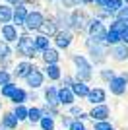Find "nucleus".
I'll use <instances>...</instances> for the list:
<instances>
[{
    "mask_svg": "<svg viewBox=\"0 0 128 130\" xmlns=\"http://www.w3.org/2000/svg\"><path fill=\"white\" fill-rule=\"evenodd\" d=\"M39 33H41V35H45V37H49V39L54 37V35L58 33V25H56V22H54V18H53V16L45 20V23L41 25Z\"/></svg>",
    "mask_w": 128,
    "mask_h": 130,
    "instance_id": "18",
    "label": "nucleus"
},
{
    "mask_svg": "<svg viewBox=\"0 0 128 130\" xmlns=\"http://www.w3.org/2000/svg\"><path fill=\"white\" fill-rule=\"evenodd\" d=\"M95 0H82V6H93Z\"/></svg>",
    "mask_w": 128,
    "mask_h": 130,
    "instance_id": "41",
    "label": "nucleus"
},
{
    "mask_svg": "<svg viewBox=\"0 0 128 130\" xmlns=\"http://www.w3.org/2000/svg\"><path fill=\"white\" fill-rule=\"evenodd\" d=\"M41 58H43L45 64H58L60 62V51L51 47V49H47L45 53H41Z\"/></svg>",
    "mask_w": 128,
    "mask_h": 130,
    "instance_id": "19",
    "label": "nucleus"
},
{
    "mask_svg": "<svg viewBox=\"0 0 128 130\" xmlns=\"http://www.w3.org/2000/svg\"><path fill=\"white\" fill-rule=\"evenodd\" d=\"M47 2H60V0H47Z\"/></svg>",
    "mask_w": 128,
    "mask_h": 130,
    "instance_id": "43",
    "label": "nucleus"
},
{
    "mask_svg": "<svg viewBox=\"0 0 128 130\" xmlns=\"http://www.w3.org/2000/svg\"><path fill=\"white\" fill-rule=\"evenodd\" d=\"M18 124H20V120L14 117V113H4L2 115L0 126H2L4 130H14V128H18Z\"/></svg>",
    "mask_w": 128,
    "mask_h": 130,
    "instance_id": "22",
    "label": "nucleus"
},
{
    "mask_svg": "<svg viewBox=\"0 0 128 130\" xmlns=\"http://www.w3.org/2000/svg\"><path fill=\"white\" fill-rule=\"evenodd\" d=\"M27 115H29V109L25 107V105H16L14 107V117H16L18 120H27Z\"/></svg>",
    "mask_w": 128,
    "mask_h": 130,
    "instance_id": "31",
    "label": "nucleus"
},
{
    "mask_svg": "<svg viewBox=\"0 0 128 130\" xmlns=\"http://www.w3.org/2000/svg\"><path fill=\"white\" fill-rule=\"evenodd\" d=\"M43 70H45L43 74H45L49 80H53V82H58L60 78H62V70H60L58 64H45Z\"/></svg>",
    "mask_w": 128,
    "mask_h": 130,
    "instance_id": "20",
    "label": "nucleus"
},
{
    "mask_svg": "<svg viewBox=\"0 0 128 130\" xmlns=\"http://www.w3.org/2000/svg\"><path fill=\"white\" fill-rule=\"evenodd\" d=\"M12 54H14L12 45H8L6 41L0 39V62H8V60L12 58Z\"/></svg>",
    "mask_w": 128,
    "mask_h": 130,
    "instance_id": "27",
    "label": "nucleus"
},
{
    "mask_svg": "<svg viewBox=\"0 0 128 130\" xmlns=\"http://www.w3.org/2000/svg\"><path fill=\"white\" fill-rule=\"evenodd\" d=\"M45 20H47V16H45L41 10H29L25 25H23L25 33H39V29H41V25L45 23Z\"/></svg>",
    "mask_w": 128,
    "mask_h": 130,
    "instance_id": "6",
    "label": "nucleus"
},
{
    "mask_svg": "<svg viewBox=\"0 0 128 130\" xmlns=\"http://www.w3.org/2000/svg\"><path fill=\"white\" fill-rule=\"evenodd\" d=\"M0 130H4V128H2V126H0Z\"/></svg>",
    "mask_w": 128,
    "mask_h": 130,
    "instance_id": "45",
    "label": "nucleus"
},
{
    "mask_svg": "<svg viewBox=\"0 0 128 130\" xmlns=\"http://www.w3.org/2000/svg\"><path fill=\"white\" fill-rule=\"evenodd\" d=\"M16 89H18V86L14 84V82H10V84H6V86H2V87H0V95H2V97L12 99V95L16 93Z\"/></svg>",
    "mask_w": 128,
    "mask_h": 130,
    "instance_id": "32",
    "label": "nucleus"
},
{
    "mask_svg": "<svg viewBox=\"0 0 128 130\" xmlns=\"http://www.w3.org/2000/svg\"><path fill=\"white\" fill-rule=\"evenodd\" d=\"M68 130H87L85 128V124H84V120H72V122H70V126H68Z\"/></svg>",
    "mask_w": 128,
    "mask_h": 130,
    "instance_id": "37",
    "label": "nucleus"
},
{
    "mask_svg": "<svg viewBox=\"0 0 128 130\" xmlns=\"http://www.w3.org/2000/svg\"><path fill=\"white\" fill-rule=\"evenodd\" d=\"M113 20H118V22L128 23V6H122V8H120V12H118V14L113 18Z\"/></svg>",
    "mask_w": 128,
    "mask_h": 130,
    "instance_id": "35",
    "label": "nucleus"
},
{
    "mask_svg": "<svg viewBox=\"0 0 128 130\" xmlns=\"http://www.w3.org/2000/svg\"><path fill=\"white\" fill-rule=\"evenodd\" d=\"M76 103V95L72 93L70 87H60L58 89V105H64V107H72Z\"/></svg>",
    "mask_w": 128,
    "mask_h": 130,
    "instance_id": "16",
    "label": "nucleus"
},
{
    "mask_svg": "<svg viewBox=\"0 0 128 130\" xmlns=\"http://www.w3.org/2000/svg\"><path fill=\"white\" fill-rule=\"evenodd\" d=\"M60 4H62L64 10L72 12V10H76V8H80V6H82V0H60Z\"/></svg>",
    "mask_w": 128,
    "mask_h": 130,
    "instance_id": "33",
    "label": "nucleus"
},
{
    "mask_svg": "<svg viewBox=\"0 0 128 130\" xmlns=\"http://www.w3.org/2000/svg\"><path fill=\"white\" fill-rule=\"evenodd\" d=\"M122 2H124V6H128V0H122Z\"/></svg>",
    "mask_w": 128,
    "mask_h": 130,
    "instance_id": "44",
    "label": "nucleus"
},
{
    "mask_svg": "<svg viewBox=\"0 0 128 130\" xmlns=\"http://www.w3.org/2000/svg\"><path fill=\"white\" fill-rule=\"evenodd\" d=\"M33 45H35L37 53H45L47 49H51V39L45 37V35H41V33H37V35L33 37Z\"/></svg>",
    "mask_w": 128,
    "mask_h": 130,
    "instance_id": "23",
    "label": "nucleus"
},
{
    "mask_svg": "<svg viewBox=\"0 0 128 130\" xmlns=\"http://www.w3.org/2000/svg\"><path fill=\"white\" fill-rule=\"evenodd\" d=\"M120 43L128 45V29H126V31H122V33H120Z\"/></svg>",
    "mask_w": 128,
    "mask_h": 130,
    "instance_id": "40",
    "label": "nucleus"
},
{
    "mask_svg": "<svg viewBox=\"0 0 128 130\" xmlns=\"http://www.w3.org/2000/svg\"><path fill=\"white\" fill-rule=\"evenodd\" d=\"M72 62H74V66H76V80L87 84V82L93 78V64L89 62V58H87L85 54L76 53L74 56H72Z\"/></svg>",
    "mask_w": 128,
    "mask_h": 130,
    "instance_id": "1",
    "label": "nucleus"
},
{
    "mask_svg": "<svg viewBox=\"0 0 128 130\" xmlns=\"http://www.w3.org/2000/svg\"><path fill=\"white\" fill-rule=\"evenodd\" d=\"M85 49H87L91 64H103V62L109 58V47H107L105 43H99V41H93V39L87 37Z\"/></svg>",
    "mask_w": 128,
    "mask_h": 130,
    "instance_id": "3",
    "label": "nucleus"
},
{
    "mask_svg": "<svg viewBox=\"0 0 128 130\" xmlns=\"http://www.w3.org/2000/svg\"><path fill=\"white\" fill-rule=\"evenodd\" d=\"M45 99H47L49 107H56V105H58V89L54 86L45 87Z\"/></svg>",
    "mask_w": 128,
    "mask_h": 130,
    "instance_id": "25",
    "label": "nucleus"
},
{
    "mask_svg": "<svg viewBox=\"0 0 128 130\" xmlns=\"http://www.w3.org/2000/svg\"><path fill=\"white\" fill-rule=\"evenodd\" d=\"M29 2H35V0H25V4H29Z\"/></svg>",
    "mask_w": 128,
    "mask_h": 130,
    "instance_id": "42",
    "label": "nucleus"
},
{
    "mask_svg": "<svg viewBox=\"0 0 128 130\" xmlns=\"http://www.w3.org/2000/svg\"><path fill=\"white\" fill-rule=\"evenodd\" d=\"M12 82V74L8 70H4V68H2V70H0V87L2 86H6V84H10Z\"/></svg>",
    "mask_w": 128,
    "mask_h": 130,
    "instance_id": "36",
    "label": "nucleus"
},
{
    "mask_svg": "<svg viewBox=\"0 0 128 130\" xmlns=\"http://www.w3.org/2000/svg\"><path fill=\"white\" fill-rule=\"evenodd\" d=\"M53 43H54V49L68 51L72 47V43H74V33L72 31H58L53 37Z\"/></svg>",
    "mask_w": 128,
    "mask_h": 130,
    "instance_id": "7",
    "label": "nucleus"
},
{
    "mask_svg": "<svg viewBox=\"0 0 128 130\" xmlns=\"http://www.w3.org/2000/svg\"><path fill=\"white\" fill-rule=\"evenodd\" d=\"M87 101H89L93 107H95V105H103L107 101V91L103 87H93V89H89V93H87Z\"/></svg>",
    "mask_w": 128,
    "mask_h": 130,
    "instance_id": "15",
    "label": "nucleus"
},
{
    "mask_svg": "<svg viewBox=\"0 0 128 130\" xmlns=\"http://www.w3.org/2000/svg\"><path fill=\"white\" fill-rule=\"evenodd\" d=\"M70 89H72V93H74L76 97H87V93H89L91 87L85 84V82H78L74 80V84L70 86Z\"/></svg>",
    "mask_w": 128,
    "mask_h": 130,
    "instance_id": "21",
    "label": "nucleus"
},
{
    "mask_svg": "<svg viewBox=\"0 0 128 130\" xmlns=\"http://www.w3.org/2000/svg\"><path fill=\"white\" fill-rule=\"evenodd\" d=\"M35 70V64H33L31 60H20V62H16V66H14V72H12V76L16 78H23L25 80L31 72Z\"/></svg>",
    "mask_w": 128,
    "mask_h": 130,
    "instance_id": "10",
    "label": "nucleus"
},
{
    "mask_svg": "<svg viewBox=\"0 0 128 130\" xmlns=\"http://www.w3.org/2000/svg\"><path fill=\"white\" fill-rule=\"evenodd\" d=\"M109 54H111V58L115 62H126L128 60V45H124V43L115 45V47L109 49Z\"/></svg>",
    "mask_w": 128,
    "mask_h": 130,
    "instance_id": "13",
    "label": "nucleus"
},
{
    "mask_svg": "<svg viewBox=\"0 0 128 130\" xmlns=\"http://www.w3.org/2000/svg\"><path fill=\"white\" fill-rule=\"evenodd\" d=\"M93 130H113V126H111L109 120H103V122H95V124H93Z\"/></svg>",
    "mask_w": 128,
    "mask_h": 130,
    "instance_id": "38",
    "label": "nucleus"
},
{
    "mask_svg": "<svg viewBox=\"0 0 128 130\" xmlns=\"http://www.w3.org/2000/svg\"><path fill=\"white\" fill-rule=\"evenodd\" d=\"M99 78H101L103 82H109L113 80V78H117V74H115V70L113 68H103V70H99Z\"/></svg>",
    "mask_w": 128,
    "mask_h": 130,
    "instance_id": "34",
    "label": "nucleus"
},
{
    "mask_svg": "<svg viewBox=\"0 0 128 130\" xmlns=\"http://www.w3.org/2000/svg\"><path fill=\"white\" fill-rule=\"evenodd\" d=\"M54 22L58 25V31H70V12L64 10L62 6H60L58 10L54 12Z\"/></svg>",
    "mask_w": 128,
    "mask_h": 130,
    "instance_id": "11",
    "label": "nucleus"
},
{
    "mask_svg": "<svg viewBox=\"0 0 128 130\" xmlns=\"http://www.w3.org/2000/svg\"><path fill=\"white\" fill-rule=\"evenodd\" d=\"M85 33H87V37L93 39V41H99V43H105V37H107V25L103 23V20H99V18H91L89 23H87V29H85Z\"/></svg>",
    "mask_w": 128,
    "mask_h": 130,
    "instance_id": "5",
    "label": "nucleus"
},
{
    "mask_svg": "<svg viewBox=\"0 0 128 130\" xmlns=\"http://www.w3.org/2000/svg\"><path fill=\"white\" fill-rule=\"evenodd\" d=\"M122 6H124L122 0H109V2H107V6L103 8V10L109 14V18H115L118 12H120V8H122Z\"/></svg>",
    "mask_w": 128,
    "mask_h": 130,
    "instance_id": "26",
    "label": "nucleus"
},
{
    "mask_svg": "<svg viewBox=\"0 0 128 130\" xmlns=\"http://www.w3.org/2000/svg\"><path fill=\"white\" fill-rule=\"evenodd\" d=\"M2 2L12 6V8H16V6H20V4H25V0H2Z\"/></svg>",
    "mask_w": 128,
    "mask_h": 130,
    "instance_id": "39",
    "label": "nucleus"
},
{
    "mask_svg": "<svg viewBox=\"0 0 128 130\" xmlns=\"http://www.w3.org/2000/svg\"><path fill=\"white\" fill-rule=\"evenodd\" d=\"M43 109H39V107H31L29 109V115H27V120H29V122H33V124H35V122H39V120L43 119Z\"/></svg>",
    "mask_w": 128,
    "mask_h": 130,
    "instance_id": "30",
    "label": "nucleus"
},
{
    "mask_svg": "<svg viewBox=\"0 0 128 130\" xmlns=\"http://www.w3.org/2000/svg\"><path fill=\"white\" fill-rule=\"evenodd\" d=\"M0 39L6 41L8 45L16 43L18 39H20V29L14 23H4V25H0Z\"/></svg>",
    "mask_w": 128,
    "mask_h": 130,
    "instance_id": "8",
    "label": "nucleus"
},
{
    "mask_svg": "<svg viewBox=\"0 0 128 130\" xmlns=\"http://www.w3.org/2000/svg\"><path fill=\"white\" fill-rule=\"evenodd\" d=\"M12 16H14V8L4 4V2H0V25L12 23Z\"/></svg>",
    "mask_w": 128,
    "mask_h": 130,
    "instance_id": "24",
    "label": "nucleus"
},
{
    "mask_svg": "<svg viewBox=\"0 0 128 130\" xmlns=\"http://www.w3.org/2000/svg\"><path fill=\"white\" fill-rule=\"evenodd\" d=\"M43 82H45V74H43L39 68H35V70L25 78V84L31 87V89H39V87L43 86Z\"/></svg>",
    "mask_w": 128,
    "mask_h": 130,
    "instance_id": "17",
    "label": "nucleus"
},
{
    "mask_svg": "<svg viewBox=\"0 0 128 130\" xmlns=\"http://www.w3.org/2000/svg\"><path fill=\"white\" fill-rule=\"evenodd\" d=\"M27 14H29V8L27 4H20L14 8V16H12V23L20 29V27L25 25V20H27Z\"/></svg>",
    "mask_w": 128,
    "mask_h": 130,
    "instance_id": "12",
    "label": "nucleus"
},
{
    "mask_svg": "<svg viewBox=\"0 0 128 130\" xmlns=\"http://www.w3.org/2000/svg\"><path fill=\"white\" fill-rule=\"evenodd\" d=\"M39 126H41V130H56V120H54V117L43 115V119L39 120Z\"/></svg>",
    "mask_w": 128,
    "mask_h": 130,
    "instance_id": "28",
    "label": "nucleus"
},
{
    "mask_svg": "<svg viewBox=\"0 0 128 130\" xmlns=\"http://www.w3.org/2000/svg\"><path fill=\"white\" fill-rule=\"evenodd\" d=\"M89 117L95 122H103V120H109V117H111V109L107 107L105 103L103 105H95V107L89 111Z\"/></svg>",
    "mask_w": 128,
    "mask_h": 130,
    "instance_id": "14",
    "label": "nucleus"
},
{
    "mask_svg": "<svg viewBox=\"0 0 128 130\" xmlns=\"http://www.w3.org/2000/svg\"><path fill=\"white\" fill-rule=\"evenodd\" d=\"M91 16L84 8H76V10L70 12V31H85L87 29V23H89Z\"/></svg>",
    "mask_w": 128,
    "mask_h": 130,
    "instance_id": "4",
    "label": "nucleus"
},
{
    "mask_svg": "<svg viewBox=\"0 0 128 130\" xmlns=\"http://www.w3.org/2000/svg\"><path fill=\"white\" fill-rule=\"evenodd\" d=\"M62 130H64V128H62Z\"/></svg>",
    "mask_w": 128,
    "mask_h": 130,
    "instance_id": "47",
    "label": "nucleus"
},
{
    "mask_svg": "<svg viewBox=\"0 0 128 130\" xmlns=\"http://www.w3.org/2000/svg\"><path fill=\"white\" fill-rule=\"evenodd\" d=\"M25 101H27V91H25V89H21V87H18L16 93L12 95V103H14V105H23Z\"/></svg>",
    "mask_w": 128,
    "mask_h": 130,
    "instance_id": "29",
    "label": "nucleus"
},
{
    "mask_svg": "<svg viewBox=\"0 0 128 130\" xmlns=\"http://www.w3.org/2000/svg\"><path fill=\"white\" fill-rule=\"evenodd\" d=\"M14 53L18 56H21L23 60H35L37 58V49H35V45H33V37L29 33H23L20 35V39L16 41V51Z\"/></svg>",
    "mask_w": 128,
    "mask_h": 130,
    "instance_id": "2",
    "label": "nucleus"
},
{
    "mask_svg": "<svg viewBox=\"0 0 128 130\" xmlns=\"http://www.w3.org/2000/svg\"><path fill=\"white\" fill-rule=\"evenodd\" d=\"M107 86H109V91H111L113 95H117V97H120V95H124V93L128 91V80H126L124 76L113 78Z\"/></svg>",
    "mask_w": 128,
    "mask_h": 130,
    "instance_id": "9",
    "label": "nucleus"
},
{
    "mask_svg": "<svg viewBox=\"0 0 128 130\" xmlns=\"http://www.w3.org/2000/svg\"><path fill=\"white\" fill-rule=\"evenodd\" d=\"M113 130H115V128H113Z\"/></svg>",
    "mask_w": 128,
    "mask_h": 130,
    "instance_id": "46",
    "label": "nucleus"
}]
</instances>
